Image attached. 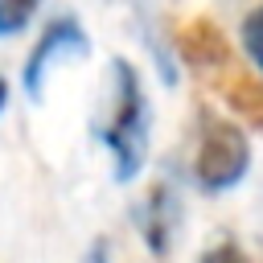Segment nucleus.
Masks as SVG:
<instances>
[{
  "mask_svg": "<svg viewBox=\"0 0 263 263\" xmlns=\"http://www.w3.org/2000/svg\"><path fill=\"white\" fill-rule=\"evenodd\" d=\"M95 140L115 160V181H132L148 160V132H152V103L144 95L140 70L127 58H111L107 90L95 111Z\"/></svg>",
  "mask_w": 263,
  "mask_h": 263,
  "instance_id": "obj_1",
  "label": "nucleus"
},
{
  "mask_svg": "<svg viewBox=\"0 0 263 263\" xmlns=\"http://www.w3.org/2000/svg\"><path fill=\"white\" fill-rule=\"evenodd\" d=\"M251 168V140L238 123L222 115H201L197 132V152H193V181L201 193L218 197L234 189Z\"/></svg>",
  "mask_w": 263,
  "mask_h": 263,
  "instance_id": "obj_2",
  "label": "nucleus"
},
{
  "mask_svg": "<svg viewBox=\"0 0 263 263\" xmlns=\"http://www.w3.org/2000/svg\"><path fill=\"white\" fill-rule=\"evenodd\" d=\"M86 53H90V37H86V29L78 25V16H53V21L41 29V37H37L29 62H25V74H21L25 95H29L33 103H41L45 78H49L53 62H70V58H86Z\"/></svg>",
  "mask_w": 263,
  "mask_h": 263,
  "instance_id": "obj_3",
  "label": "nucleus"
},
{
  "mask_svg": "<svg viewBox=\"0 0 263 263\" xmlns=\"http://www.w3.org/2000/svg\"><path fill=\"white\" fill-rule=\"evenodd\" d=\"M132 222L144 238V247L164 259L173 247H177V234H181V222H185V210H181V197L168 181H156L132 210Z\"/></svg>",
  "mask_w": 263,
  "mask_h": 263,
  "instance_id": "obj_4",
  "label": "nucleus"
},
{
  "mask_svg": "<svg viewBox=\"0 0 263 263\" xmlns=\"http://www.w3.org/2000/svg\"><path fill=\"white\" fill-rule=\"evenodd\" d=\"M181 58L193 62L197 70H214V66H230V49H226V37L210 25V21H193L185 33H181Z\"/></svg>",
  "mask_w": 263,
  "mask_h": 263,
  "instance_id": "obj_5",
  "label": "nucleus"
},
{
  "mask_svg": "<svg viewBox=\"0 0 263 263\" xmlns=\"http://www.w3.org/2000/svg\"><path fill=\"white\" fill-rule=\"evenodd\" d=\"M230 103H234V111H238L251 127H263V86H255L251 78H238V82L230 86Z\"/></svg>",
  "mask_w": 263,
  "mask_h": 263,
  "instance_id": "obj_6",
  "label": "nucleus"
},
{
  "mask_svg": "<svg viewBox=\"0 0 263 263\" xmlns=\"http://www.w3.org/2000/svg\"><path fill=\"white\" fill-rule=\"evenodd\" d=\"M37 8H41V0H0V37L25 33Z\"/></svg>",
  "mask_w": 263,
  "mask_h": 263,
  "instance_id": "obj_7",
  "label": "nucleus"
},
{
  "mask_svg": "<svg viewBox=\"0 0 263 263\" xmlns=\"http://www.w3.org/2000/svg\"><path fill=\"white\" fill-rule=\"evenodd\" d=\"M238 41H242L247 58L255 62V70L263 74V4L251 8V12L242 16V25H238Z\"/></svg>",
  "mask_w": 263,
  "mask_h": 263,
  "instance_id": "obj_8",
  "label": "nucleus"
},
{
  "mask_svg": "<svg viewBox=\"0 0 263 263\" xmlns=\"http://www.w3.org/2000/svg\"><path fill=\"white\" fill-rule=\"evenodd\" d=\"M197 263H263L255 251H247L238 238H218V242H210L205 251H201V259Z\"/></svg>",
  "mask_w": 263,
  "mask_h": 263,
  "instance_id": "obj_9",
  "label": "nucleus"
},
{
  "mask_svg": "<svg viewBox=\"0 0 263 263\" xmlns=\"http://www.w3.org/2000/svg\"><path fill=\"white\" fill-rule=\"evenodd\" d=\"M82 263H111V247H107V242H95V247L82 255Z\"/></svg>",
  "mask_w": 263,
  "mask_h": 263,
  "instance_id": "obj_10",
  "label": "nucleus"
},
{
  "mask_svg": "<svg viewBox=\"0 0 263 263\" xmlns=\"http://www.w3.org/2000/svg\"><path fill=\"white\" fill-rule=\"evenodd\" d=\"M8 107V82H4V74H0V111Z\"/></svg>",
  "mask_w": 263,
  "mask_h": 263,
  "instance_id": "obj_11",
  "label": "nucleus"
}]
</instances>
